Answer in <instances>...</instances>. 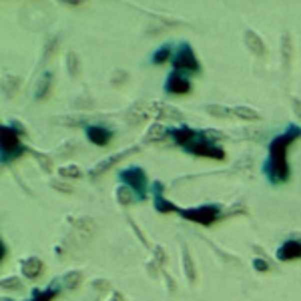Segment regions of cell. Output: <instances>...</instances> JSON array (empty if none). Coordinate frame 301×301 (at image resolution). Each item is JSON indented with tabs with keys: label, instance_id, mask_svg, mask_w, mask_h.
Wrapping results in <instances>:
<instances>
[{
	"label": "cell",
	"instance_id": "6da1fadb",
	"mask_svg": "<svg viewBox=\"0 0 301 301\" xmlns=\"http://www.w3.org/2000/svg\"><path fill=\"white\" fill-rule=\"evenodd\" d=\"M301 136V128L299 126H289L287 132L275 136L269 142V165H267V173L271 177L273 183H283L287 181L289 175V167H287V150L289 146Z\"/></svg>",
	"mask_w": 301,
	"mask_h": 301
},
{
	"label": "cell",
	"instance_id": "7a4b0ae2",
	"mask_svg": "<svg viewBox=\"0 0 301 301\" xmlns=\"http://www.w3.org/2000/svg\"><path fill=\"white\" fill-rule=\"evenodd\" d=\"M157 106H159V102H144V100H138V102H134V104L126 110L124 118H126L128 124L136 126V124L144 122V120L150 118V116L155 118V116H157Z\"/></svg>",
	"mask_w": 301,
	"mask_h": 301
},
{
	"label": "cell",
	"instance_id": "3957f363",
	"mask_svg": "<svg viewBox=\"0 0 301 301\" xmlns=\"http://www.w3.org/2000/svg\"><path fill=\"white\" fill-rule=\"evenodd\" d=\"M120 179L124 181V185L126 187H130L138 197H144V193H146V175H144V171L142 169H138V167H128V169H124L122 173H120Z\"/></svg>",
	"mask_w": 301,
	"mask_h": 301
},
{
	"label": "cell",
	"instance_id": "277c9868",
	"mask_svg": "<svg viewBox=\"0 0 301 301\" xmlns=\"http://www.w3.org/2000/svg\"><path fill=\"white\" fill-rule=\"evenodd\" d=\"M179 213L189 221H195V223H201V225H211L217 219L219 209L215 205H203V207H195V209H183Z\"/></svg>",
	"mask_w": 301,
	"mask_h": 301
},
{
	"label": "cell",
	"instance_id": "5b68a950",
	"mask_svg": "<svg viewBox=\"0 0 301 301\" xmlns=\"http://www.w3.org/2000/svg\"><path fill=\"white\" fill-rule=\"evenodd\" d=\"M138 146H130V148H124V150H120V153H114V155H110V157H106L104 161H100V163H96L92 169H90V177H98V175H102L104 171H108L110 167H114L116 163H120V161H124V159H128V157H132L134 153H138Z\"/></svg>",
	"mask_w": 301,
	"mask_h": 301
},
{
	"label": "cell",
	"instance_id": "8992f818",
	"mask_svg": "<svg viewBox=\"0 0 301 301\" xmlns=\"http://www.w3.org/2000/svg\"><path fill=\"white\" fill-rule=\"evenodd\" d=\"M173 66L177 70H181V68L193 70V72L199 70V60H197V56H195V52H193V48L189 44H181V50H179V54L173 60Z\"/></svg>",
	"mask_w": 301,
	"mask_h": 301
},
{
	"label": "cell",
	"instance_id": "52a82bcc",
	"mask_svg": "<svg viewBox=\"0 0 301 301\" xmlns=\"http://www.w3.org/2000/svg\"><path fill=\"white\" fill-rule=\"evenodd\" d=\"M0 144H2V153L6 155H16L22 150L20 146V140H18V134L12 126H2L0 128Z\"/></svg>",
	"mask_w": 301,
	"mask_h": 301
},
{
	"label": "cell",
	"instance_id": "ba28073f",
	"mask_svg": "<svg viewBox=\"0 0 301 301\" xmlns=\"http://www.w3.org/2000/svg\"><path fill=\"white\" fill-rule=\"evenodd\" d=\"M189 150L197 157H209V159H223L225 153L223 148L217 146L215 142H209V140H201V142H193L189 146Z\"/></svg>",
	"mask_w": 301,
	"mask_h": 301
},
{
	"label": "cell",
	"instance_id": "9c48e42d",
	"mask_svg": "<svg viewBox=\"0 0 301 301\" xmlns=\"http://www.w3.org/2000/svg\"><path fill=\"white\" fill-rule=\"evenodd\" d=\"M165 90H167V92H173V94H185V92L191 90V84H189V80H187L185 76H181V74L175 70V72L169 74L167 84H165Z\"/></svg>",
	"mask_w": 301,
	"mask_h": 301
},
{
	"label": "cell",
	"instance_id": "30bf717a",
	"mask_svg": "<svg viewBox=\"0 0 301 301\" xmlns=\"http://www.w3.org/2000/svg\"><path fill=\"white\" fill-rule=\"evenodd\" d=\"M277 257H279L281 261H295V259H301V241H295V239L285 241V243L279 247Z\"/></svg>",
	"mask_w": 301,
	"mask_h": 301
},
{
	"label": "cell",
	"instance_id": "8fae6325",
	"mask_svg": "<svg viewBox=\"0 0 301 301\" xmlns=\"http://www.w3.org/2000/svg\"><path fill=\"white\" fill-rule=\"evenodd\" d=\"M245 44H247L249 52L255 54V56H259V58H263L267 54V46H265V42L261 40V36L255 30H247L245 32Z\"/></svg>",
	"mask_w": 301,
	"mask_h": 301
},
{
	"label": "cell",
	"instance_id": "7c38bea8",
	"mask_svg": "<svg viewBox=\"0 0 301 301\" xmlns=\"http://www.w3.org/2000/svg\"><path fill=\"white\" fill-rule=\"evenodd\" d=\"M68 221H70V223H72V227L80 233V239H82V241L90 239V237H92V233L96 231L94 221H92V219H88V217H82V219H72V217H68Z\"/></svg>",
	"mask_w": 301,
	"mask_h": 301
},
{
	"label": "cell",
	"instance_id": "4fadbf2b",
	"mask_svg": "<svg viewBox=\"0 0 301 301\" xmlns=\"http://www.w3.org/2000/svg\"><path fill=\"white\" fill-rule=\"evenodd\" d=\"M50 88H52V72H50V70H46V72H42V74H40V78H38V82H36L34 98H36V100H44V98L48 96Z\"/></svg>",
	"mask_w": 301,
	"mask_h": 301
},
{
	"label": "cell",
	"instance_id": "5bb4252c",
	"mask_svg": "<svg viewBox=\"0 0 301 301\" xmlns=\"http://www.w3.org/2000/svg\"><path fill=\"white\" fill-rule=\"evenodd\" d=\"M167 134H169V130H167V126L165 124H161V122H153L148 128H146V132H144V142H161V140H165L167 138Z\"/></svg>",
	"mask_w": 301,
	"mask_h": 301
},
{
	"label": "cell",
	"instance_id": "9a60e30c",
	"mask_svg": "<svg viewBox=\"0 0 301 301\" xmlns=\"http://www.w3.org/2000/svg\"><path fill=\"white\" fill-rule=\"evenodd\" d=\"M171 134H173L175 142H179V144H183V146H187V148H189V146L193 144V140L197 138V130H195V128H189V126L173 128Z\"/></svg>",
	"mask_w": 301,
	"mask_h": 301
},
{
	"label": "cell",
	"instance_id": "2e32d148",
	"mask_svg": "<svg viewBox=\"0 0 301 301\" xmlns=\"http://www.w3.org/2000/svg\"><path fill=\"white\" fill-rule=\"evenodd\" d=\"M157 116L159 118H169V120H175V122H183L185 120V114L173 106V104H165V102H159L157 106Z\"/></svg>",
	"mask_w": 301,
	"mask_h": 301
},
{
	"label": "cell",
	"instance_id": "e0dca14e",
	"mask_svg": "<svg viewBox=\"0 0 301 301\" xmlns=\"http://www.w3.org/2000/svg\"><path fill=\"white\" fill-rule=\"evenodd\" d=\"M86 136H88V140L94 142L96 146H104V144L108 142V138H110V132H108L104 126L92 124V126L86 128Z\"/></svg>",
	"mask_w": 301,
	"mask_h": 301
},
{
	"label": "cell",
	"instance_id": "ac0fdd59",
	"mask_svg": "<svg viewBox=\"0 0 301 301\" xmlns=\"http://www.w3.org/2000/svg\"><path fill=\"white\" fill-rule=\"evenodd\" d=\"M20 269H22V275H24V277H28V279H36V277L42 273L44 265H42V261H40V259H36V257H28L26 261H22Z\"/></svg>",
	"mask_w": 301,
	"mask_h": 301
},
{
	"label": "cell",
	"instance_id": "d6986e66",
	"mask_svg": "<svg viewBox=\"0 0 301 301\" xmlns=\"http://www.w3.org/2000/svg\"><path fill=\"white\" fill-rule=\"evenodd\" d=\"M155 187H157V193H155V209H157L159 213H175V211H181V209H177L173 203H169V201L163 197V185H161V183H155Z\"/></svg>",
	"mask_w": 301,
	"mask_h": 301
},
{
	"label": "cell",
	"instance_id": "ffe728a7",
	"mask_svg": "<svg viewBox=\"0 0 301 301\" xmlns=\"http://www.w3.org/2000/svg\"><path fill=\"white\" fill-rule=\"evenodd\" d=\"M281 58H283L285 70H289L291 58H293V42H291V34H289V32H285V34L281 36Z\"/></svg>",
	"mask_w": 301,
	"mask_h": 301
},
{
	"label": "cell",
	"instance_id": "44dd1931",
	"mask_svg": "<svg viewBox=\"0 0 301 301\" xmlns=\"http://www.w3.org/2000/svg\"><path fill=\"white\" fill-rule=\"evenodd\" d=\"M18 88H20V78L14 76V74H4V78H2V92H4V96L12 98Z\"/></svg>",
	"mask_w": 301,
	"mask_h": 301
},
{
	"label": "cell",
	"instance_id": "7402d4cb",
	"mask_svg": "<svg viewBox=\"0 0 301 301\" xmlns=\"http://www.w3.org/2000/svg\"><path fill=\"white\" fill-rule=\"evenodd\" d=\"M183 269H185V275H187V279L191 281V283H195L197 281V267H195V263H193V259H191V253H189V249L187 247H183Z\"/></svg>",
	"mask_w": 301,
	"mask_h": 301
},
{
	"label": "cell",
	"instance_id": "603a6c76",
	"mask_svg": "<svg viewBox=\"0 0 301 301\" xmlns=\"http://www.w3.org/2000/svg\"><path fill=\"white\" fill-rule=\"evenodd\" d=\"M134 199H136V193H134L130 187L122 185V187L116 189V201H118L120 205H132Z\"/></svg>",
	"mask_w": 301,
	"mask_h": 301
},
{
	"label": "cell",
	"instance_id": "cb8c5ba5",
	"mask_svg": "<svg viewBox=\"0 0 301 301\" xmlns=\"http://www.w3.org/2000/svg\"><path fill=\"white\" fill-rule=\"evenodd\" d=\"M205 110H207L211 116H217V118H231V116H235L233 110L227 108V106H223V104H207Z\"/></svg>",
	"mask_w": 301,
	"mask_h": 301
},
{
	"label": "cell",
	"instance_id": "d4e9b609",
	"mask_svg": "<svg viewBox=\"0 0 301 301\" xmlns=\"http://www.w3.org/2000/svg\"><path fill=\"white\" fill-rule=\"evenodd\" d=\"M233 114L239 116V118H243V120H259L261 118V114L255 108H249V106H235Z\"/></svg>",
	"mask_w": 301,
	"mask_h": 301
},
{
	"label": "cell",
	"instance_id": "484cf974",
	"mask_svg": "<svg viewBox=\"0 0 301 301\" xmlns=\"http://www.w3.org/2000/svg\"><path fill=\"white\" fill-rule=\"evenodd\" d=\"M78 70H80V66H78V54L74 50H68L66 52V72L70 76H76Z\"/></svg>",
	"mask_w": 301,
	"mask_h": 301
},
{
	"label": "cell",
	"instance_id": "4316f807",
	"mask_svg": "<svg viewBox=\"0 0 301 301\" xmlns=\"http://www.w3.org/2000/svg\"><path fill=\"white\" fill-rule=\"evenodd\" d=\"M28 153H30V155H32V157H34V159L38 161V165L42 167V171L50 173V171L54 169V167H52V159H50V157H46L44 153H38V150H32V148L28 150Z\"/></svg>",
	"mask_w": 301,
	"mask_h": 301
},
{
	"label": "cell",
	"instance_id": "83f0119b",
	"mask_svg": "<svg viewBox=\"0 0 301 301\" xmlns=\"http://www.w3.org/2000/svg\"><path fill=\"white\" fill-rule=\"evenodd\" d=\"M169 58H171V44H163V46L153 54V62H155V64L169 62Z\"/></svg>",
	"mask_w": 301,
	"mask_h": 301
},
{
	"label": "cell",
	"instance_id": "f1b7e54d",
	"mask_svg": "<svg viewBox=\"0 0 301 301\" xmlns=\"http://www.w3.org/2000/svg\"><path fill=\"white\" fill-rule=\"evenodd\" d=\"M58 175L62 177V179H78L82 173H80V169L76 167V165H64V167H60L58 169Z\"/></svg>",
	"mask_w": 301,
	"mask_h": 301
},
{
	"label": "cell",
	"instance_id": "f546056e",
	"mask_svg": "<svg viewBox=\"0 0 301 301\" xmlns=\"http://www.w3.org/2000/svg\"><path fill=\"white\" fill-rule=\"evenodd\" d=\"M80 281H82V273L80 271H70V273L64 275V285L68 289H76L80 285Z\"/></svg>",
	"mask_w": 301,
	"mask_h": 301
},
{
	"label": "cell",
	"instance_id": "4dcf8cb0",
	"mask_svg": "<svg viewBox=\"0 0 301 301\" xmlns=\"http://www.w3.org/2000/svg\"><path fill=\"white\" fill-rule=\"evenodd\" d=\"M126 80H128V72H126V70H114L112 76H110V84H112V86L124 84Z\"/></svg>",
	"mask_w": 301,
	"mask_h": 301
},
{
	"label": "cell",
	"instance_id": "1f68e13d",
	"mask_svg": "<svg viewBox=\"0 0 301 301\" xmlns=\"http://www.w3.org/2000/svg\"><path fill=\"white\" fill-rule=\"evenodd\" d=\"M2 289H8V291H20V289H22V281H20L18 277L4 279V281H2Z\"/></svg>",
	"mask_w": 301,
	"mask_h": 301
},
{
	"label": "cell",
	"instance_id": "d6a6232c",
	"mask_svg": "<svg viewBox=\"0 0 301 301\" xmlns=\"http://www.w3.org/2000/svg\"><path fill=\"white\" fill-rule=\"evenodd\" d=\"M56 297V291L48 289V291H34V297L30 301H52Z\"/></svg>",
	"mask_w": 301,
	"mask_h": 301
},
{
	"label": "cell",
	"instance_id": "836d02e7",
	"mask_svg": "<svg viewBox=\"0 0 301 301\" xmlns=\"http://www.w3.org/2000/svg\"><path fill=\"white\" fill-rule=\"evenodd\" d=\"M56 44H58V36H50V40H48L46 46H44V58H48V56L54 52Z\"/></svg>",
	"mask_w": 301,
	"mask_h": 301
},
{
	"label": "cell",
	"instance_id": "e575fe53",
	"mask_svg": "<svg viewBox=\"0 0 301 301\" xmlns=\"http://www.w3.org/2000/svg\"><path fill=\"white\" fill-rule=\"evenodd\" d=\"M165 261H167V257H165L163 247H155V263H157L159 267H165Z\"/></svg>",
	"mask_w": 301,
	"mask_h": 301
},
{
	"label": "cell",
	"instance_id": "d590c367",
	"mask_svg": "<svg viewBox=\"0 0 301 301\" xmlns=\"http://www.w3.org/2000/svg\"><path fill=\"white\" fill-rule=\"evenodd\" d=\"M92 287H94V289H100V293L110 291V283H108V281H104V279H96V281H92Z\"/></svg>",
	"mask_w": 301,
	"mask_h": 301
},
{
	"label": "cell",
	"instance_id": "8d00e7d4",
	"mask_svg": "<svg viewBox=\"0 0 301 301\" xmlns=\"http://www.w3.org/2000/svg\"><path fill=\"white\" fill-rule=\"evenodd\" d=\"M205 136H207V138H213V140H217V138H219V140H225V138H227L223 132L213 130V128H207V130H205Z\"/></svg>",
	"mask_w": 301,
	"mask_h": 301
},
{
	"label": "cell",
	"instance_id": "74e56055",
	"mask_svg": "<svg viewBox=\"0 0 301 301\" xmlns=\"http://www.w3.org/2000/svg\"><path fill=\"white\" fill-rule=\"evenodd\" d=\"M50 187H54V189H58V191H62V193H72V187H70V185H64V183H60V181H50Z\"/></svg>",
	"mask_w": 301,
	"mask_h": 301
},
{
	"label": "cell",
	"instance_id": "f35d334b",
	"mask_svg": "<svg viewBox=\"0 0 301 301\" xmlns=\"http://www.w3.org/2000/svg\"><path fill=\"white\" fill-rule=\"evenodd\" d=\"M56 122H58V124L74 126V124H78V118H74V116H62V118H56Z\"/></svg>",
	"mask_w": 301,
	"mask_h": 301
},
{
	"label": "cell",
	"instance_id": "ab89813d",
	"mask_svg": "<svg viewBox=\"0 0 301 301\" xmlns=\"http://www.w3.org/2000/svg\"><path fill=\"white\" fill-rule=\"evenodd\" d=\"M253 267H255L257 271H269V263L263 261V259H255V261H253Z\"/></svg>",
	"mask_w": 301,
	"mask_h": 301
},
{
	"label": "cell",
	"instance_id": "60d3db41",
	"mask_svg": "<svg viewBox=\"0 0 301 301\" xmlns=\"http://www.w3.org/2000/svg\"><path fill=\"white\" fill-rule=\"evenodd\" d=\"M291 106H293V112L301 118V98H291Z\"/></svg>",
	"mask_w": 301,
	"mask_h": 301
},
{
	"label": "cell",
	"instance_id": "b9f144b4",
	"mask_svg": "<svg viewBox=\"0 0 301 301\" xmlns=\"http://www.w3.org/2000/svg\"><path fill=\"white\" fill-rule=\"evenodd\" d=\"M72 106H92V100H72Z\"/></svg>",
	"mask_w": 301,
	"mask_h": 301
},
{
	"label": "cell",
	"instance_id": "7bdbcfd3",
	"mask_svg": "<svg viewBox=\"0 0 301 301\" xmlns=\"http://www.w3.org/2000/svg\"><path fill=\"white\" fill-rule=\"evenodd\" d=\"M110 301H126V299H124V297H122L118 291H114V293L110 295Z\"/></svg>",
	"mask_w": 301,
	"mask_h": 301
}]
</instances>
